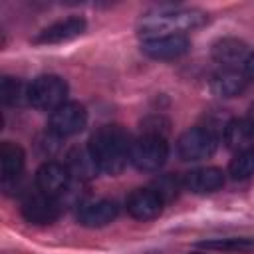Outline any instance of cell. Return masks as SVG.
Segmentation results:
<instances>
[{"instance_id":"cell-1","label":"cell","mask_w":254,"mask_h":254,"mask_svg":"<svg viewBox=\"0 0 254 254\" xmlns=\"http://www.w3.org/2000/svg\"><path fill=\"white\" fill-rule=\"evenodd\" d=\"M87 147L99 171L107 175L121 173L131 155V139L119 125H101L91 135Z\"/></svg>"},{"instance_id":"cell-2","label":"cell","mask_w":254,"mask_h":254,"mask_svg":"<svg viewBox=\"0 0 254 254\" xmlns=\"http://www.w3.org/2000/svg\"><path fill=\"white\" fill-rule=\"evenodd\" d=\"M206 22V14L196 8H157L147 12L139 20V34L143 40L155 36L183 34L200 28Z\"/></svg>"},{"instance_id":"cell-3","label":"cell","mask_w":254,"mask_h":254,"mask_svg":"<svg viewBox=\"0 0 254 254\" xmlns=\"http://www.w3.org/2000/svg\"><path fill=\"white\" fill-rule=\"evenodd\" d=\"M65 97L67 83L60 75H40L28 85V103L42 111H56Z\"/></svg>"},{"instance_id":"cell-4","label":"cell","mask_w":254,"mask_h":254,"mask_svg":"<svg viewBox=\"0 0 254 254\" xmlns=\"http://www.w3.org/2000/svg\"><path fill=\"white\" fill-rule=\"evenodd\" d=\"M169 155V145L163 135L143 133L137 141L131 143L129 161L139 171H159Z\"/></svg>"},{"instance_id":"cell-5","label":"cell","mask_w":254,"mask_h":254,"mask_svg":"<svg viewBox=\"0 0 254 254\" xmlns=\"http://www.w3.org/2000/svg\"><path fill=\"white\" fill-rule=\"evenodd\" d=\"M177 151L183 161L208 159L216 151V137L208 127H190L179 137Z\"/></svg>"},{"instance_id":"cell-6","label":"cell","mask_w":254,"mask_h":254,"mask_svg":"<svg viewBox=\"0 0 254 254\" xmlns=\"http://www.w3.org/2000/svg\"><path fill=\"white\" fill-rule=\"evenodd\" d=\"M87 123V113L81 103L65 101L50 115V133L56 137H69L79 133Z\"/></svg>"},{"instance_id":"cell-7","label":"cell","mask_w":254,"mask_h":254,"mask_svg":"<svg viewBox=\"0 0 254 254\" xmlns=\"http://www.w3.org/2000/svg\"><path fill=\"white\" fill-rule=\"evenodd\" d=\"M190 42L185 34H169V36H155L141 42L143 54L153 60H175L189 52Z\"/></svg>"},{"instance_id":"cell-8","label":"cell","mask_w":254,"mask_h":254,"mask_svg":"<svg viewBox=\"0 0 254 254\" xmlns=\"http://www.w3.org/2000/svg\"><path fill=\"white\" fill-rule=\"evenodd\" d=\"M22 214L32 224H52L60 216V202L56 196H50L38 190L24 198Z\"/></svg>"},{"instance_id":"cell-9","label":"cell","mask_w":254,"mask_h":254,"mask_svg":"<svg viewBox=\"0 0 254 254\" xmlns=\"http://www.w3.org/2000/svg\"><path fill=\"white\" fill-rule=\"evenodd\" d=\"M69 179H71V175H69L65 165L56 163V161H48L36 173V187L40 192L58 198L62 192L67 190Z\"/></svg>"},{"instance_id":"cell-10","label":"cell","mask_w":254,"mask_h":254,"mask_svg":"<svg viewBox=\"0 0 254 254\" xmlns=\"http://www.w3.org/2000/svg\"><path fill=\"white\" fill-rule=\"evenodd\" d=\"M117 204L109 198H89L79 204L77 220L87 228H99L117 218Z\"/></svg>"},{"instance_id":"cell-11","label":"cell","mask_w":254,"mask_h":254,"mask_svg":"<svg viewBox=\"0 0 254 254\" xmlns=\"http://www.w3.org/2000/svg\"><path fill=\"white\" fill-rule=\"evenodd\" d=\"M163 198L155 189H135L127 196V212L137 220H151L161 214L163 210Z\"/></svg>"},{"instance_id":"cell-12","label":"cell","mask_w":254,"mask_h":254,"mask_svg":"<svg viewBox=\"0 0 254 254\" xmlns=\"http://www.w3.org/2000/svg\"><path fill=\"white\" fill-rule=\"evenodd\" d=\"M87 28V22L81 16H69L64 20L54 22L52 26L44 28L38 36H36V44H62V42H69L77 36H81Z\"/></svg>"},{"instance_id":"cell-13","label":"cell","mask_w":254,"mask_h":254,"mask_svg":"<svg viewBox=\"0 0 254 254\" xmlns=\"http://www.w3.org/2000/svg\"><path fill=\"white\" fill-rule=\"evenodd\" d=\"M224 185V173L216 167H202V169H194L190 173H187L183 177V187H187L189 190L196 192V194H204V192H214Z\"/></svg>"},{"instance_id":"cell-14","label":"cell","mask_w":254,"mask_h":254,"mask_svg":"<svg viewBox=\"0 0 254 254\" xmlns=\"http://www.w3.org/2000/svg\"><path fill=\"white\" fill-rule=\"evenodd\" d=\"M224 143L228 149L240 153L254 149V125L246 119H230L224 125Z\"/></svg>"},{"instance_id":"cell-15","label":"cell","mask_w":254,"mask_h":254,"mask_svg":"<svg viewBox=\"0 0 254 254\" xmlns=\"http://www.w3.org/2000/svg\"><path fill=\"white\" fill-rule=\"evenodd\" d=\"M65 167L69 171V175L77 181H89L95 177V173L99 171L97 163L93 161L89 147H73L67 157H65Z\"/></svg>"},{"instance_id":"cell-16","label":"cell","mask_w":254,"mask_h":254,"mask_svg":"<svg viewBox=\"0 0 254 254\" xmlns=\"http://www.w3.org/2000/svg\"><path fill=\"white\" fill-rule=\"evenodd\" d=\"M246 87V75L236 71L234 67H224L222 71L214 73L210 79V89L220 97H234L242 93Z\"/></svg>"},{"instance_id":"cell-17","label":"cell","mask_w":254,"mask_h":254,"mask_svg":"<svg viewBox=\"0 0 254 254\" xmlns=\"http://www.w3.org/2000/svg\"><path fill=\"white\" fill-rule=\"evenodd\" d=\"M0 169L2 181H16L24 171V151L16 143H2L0 147Z\"/></svg>"},{"instance_id":"cell-18","label":"cell","mask_w":254,"mask_h":254,"mask_svg":"<svg viewBox=\"0 0 254 254\" xmlns=\"http://www.w3.org/2000/svg\"><path fill=\"white\" fill-rule=\"evenodd\" d=\"M246 44L238 38H222L212 46V58L224 65H234L238 62H246Z\"/></svg>"},{"instance_id":"cell-19","label":"cell","mask_w":254,"mask_h":254,"mask_svg":"<svg viewBox=\"0 0 254 254\" xmlns=\"http://www.w3.org/2000/svg\"><path fill=\"white\" fill-rule=\"evenodd\" d=\"M198 246L208 250H222V252H254V238L250 236H230V238H212L202 240Z\"/></svg>"},{"instance_id":"cell-20","label":"cell","mask_w":254,"mask_h":254,"mask_svg":"<svg viewBox=\"0 0 254 254\" xmlns=\"http://www.w3.org/2000/svg\"><path fill=\"white\" fill-rule=\"evenodd\" d=\"M0 97L6 105H20L28 101V87L16 77H2Z\"/></svg>"},{"instance_id":"cell-21","label":"cell","mask_w":254,"mask_h":254,"mask_svg":"<svg viewBox=\"0 0 254 254\" xmlns=\"http://www.w3.org/2000/svg\"><path fill=\"white\" fill-rule=\"evenodd\" d=\"M228 173L234 181H244L254 175V149L240 151L228 165Z\"/></svg>"},{"instance_id":"cell-22","label":"cell","mask_w":254,"mask_h":254,"mask_svg":"<svg viewBox=\"0 0 254 254\" xmlns=\"http://www.w3.org/2000/svg\"><path fill=\"white\" fill-rule=\"evenodd\" d=\"M181 185H183V181H179L177 177H173V175H165V177H161V179L155 181V187H153V189L159 192V196H161L163 200H171V198L177 196Z\"/></svg>"},{"instance_id":"cell-23","label":"cell","mask_w":254,"mask_h":254,"mask_svg":"<svg viewBox=\"0 0 254 254\" xmlns=\"http://www.w3.org/2000/svg\"><path fill=\"white\" fill-rule=\"evenodd\" d=\"M244 75H246L248 79H254V52L248 54V58H246V62H244Z\"/></svg>"},{"instance_id":"cell-24","label":"cell","mask_w":254,"mask_h":254,"mask_svg":"<svg viewBox=\"0 0 254 254\" xmlns=\"http://www.w3.org/2000/svg\"><path fill=\"white\" fill-rule=\"evenodd\" d=\"M248 121L254 125V103L250 105V109H248Z\"/></svg>"},{"instance_id":"cell-25","label":"cell","mask_w":254,"mask_h":254,"mask_svg":"<svg viewBox=\"0 0 254 254\" xmlns=\"http://www.w3.org/2000/svg\"><path fill=\"white\" fill-rule=\"evenodd\" d=\"M192 254H196V252H192Z\"/></svg>"}]
</instances>
